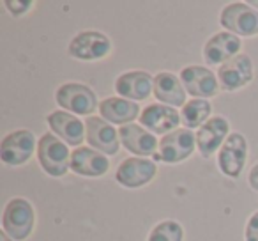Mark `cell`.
Instances as JSON below:
<instances>
[{
	"instance_id": "13",
	"label": "cell",
	"mask_w": 258,
	"mask_h": 241,
	"mask_svg": "<svg viewBox=\"0 0 258 241\" xmlns=\"http://www.w3.org/2000/svg\"><path fill=\"white\" fill-rule=\"evenodd\" d=\"M180 80L186 92L198 100H207L218 94L219 80L209 68L204 66H187L180 71Z\"/></svg>"
},
{
	"instance_id": "23",
	"label": "cell",
	"mask_w": 258,
	"mask_h": 241,
	"mask_svg": "<svg viewBox=\"0 0 258 241\" xmlns=\"http://www.w3.org/2000/svg\"><path fill=\"white\" fill-rule=\"evenodd\" d=\"M147 241H184V229L177 220H163L151 230Z\"/></svg>"
},
{
	"instance_id": "15",
	"label": "cell",
	"mask_w": 258,
	"mask_h": 241,
	"mask_svg": "<svg viewBox=\"0 0 258 241\" xmlns=\"http://www.w3.org/2000/svg\"><path fill=\"white\" fill-rule=\"evenodd\" d=\"M230 124L223 115H212L207 123L197 131V148L204 158H211L216 151L223 148L228 138Z\"/></svg>"
},
{
	"instance_id": "1",
	"label": "cell",
	"mask_w": 258,
	"mask_h": 241,
	"mask_svg": "<svg viewBox=\"0 0 258 241\" xmlns=\"http://www.w3.org/2000/svg\"><path fill=\"white\" fill-rule=\"evenodd\" d=\"M37 160L39 165L48 176L62 177L71 169V155L68 144L57 137L55 133L48 131L37 142Z\"/></svg>"
},
{
	"instance_id": "8",
	"label": "cell",
	"mask_w": 258,
	"mask_h": 241,
	"mask_svg": "<svg viewBox=\"0 0 258 241\" xmlns=\"http://www.w3.org/2000/svg\"><path fill=\"white\" fill-rule=\"evenodd\" d=\"M158 174V165L147 158L133 156L120 162L115 170V181L124 188H142L149 184Z\"/></svg>"
},
{
	"instance_id": "24",
	"label": "cell",
	"mask_w": 258,
	"mask_h": 241,
	"mask_svg": "<svg viewBox=\"0 0 258 241\" xmlns=\"http://www.w3.org/2000/svg\"><path fill=\"white\" fill-rule=\"evenodd\" d=\"M4 6L13 16H22L34 6L32 0H4Z\"/></svg>"
},
{
	"instance_id": "12",
	"label": "cell",
	"mask_w": 258,
	"mask_h": 241,
	"mask_svg": "<svg viewBox=\"0 0 258 241\" xmlns=\"http://www.w3.org/2000/svg\"><path fill=\"white\" fill-rule=\"evenodd\" d=\"M87 130V142L92 149L103 153V155L115 156L120 148V137L118 131L113 128V124L106 123L103 117H89L85 121Z\"/></svg>"
},
{
	"instance_id": "27",
	"label": "cell",
	"mask_w": 258,
	"mask_h": 241,
	"mask_svg": "<svg viewBox=\"0 0 258 241\" xmlns=\"http://www.w3.org/2000/svg\"><path fill=\"white\" fill-rule=\"evenodd\" d=\"M0 241H15V239H11V237H9L8 234L2 230V232H0Z\"/></svg>"
},
{
	"instance_id": "5",
	"label": "cell",
	"mask_w": 258,
	"mask_h": 241,
	"mask_svg": "<svg viewBox=\"0 0 258 241\" xmlns=\"http://www.w3.org/2000/svg\"><path fill=\"white\" fill-rule=\"evenodd\" d=\"M111 52V41L99 30H83L71 39L68 54L76 61L94 62L108 57Z\"/></svg>"
},
{
	"instance_id": "25",
	"label": "cell",
	"mask_w": 258,
	"mask_h": 241,
	"mask_svg": "<svg viewBox=\"0 0 258 241\" xmlns=\"http://www.w3.org/2000/svg\"><path fill=\"white\" fill-rule=\"evenodd\" d=\"M244 236H246V241H258V211L249 216Z\"/></svg>"
},
{
	"instance_id": "22",
	"label": "cell",
	"mask_w": 258,
	"mask_h": 241,
	"mask_svg": "<svg viewBox=\"0 0 258 241\" xmlns=\"http://www.w3.org/2000/svg\"><path fill=\"white\" fill-rule=\"evenodd\" d=\"M212 114V107L209 103V100H198L193 98L191 101H187L182 107L180 112V121L187 130H193V128H202Z\"/></svg>"
},
{
	"instance_id": "21",
	"label": "cell",
	"mask_w": 258,
	"mask_h": 241,
	"mask_svg": "<svg viewBox=\"0 0 258 241\" xmlns=\"http://www.w3.org/2000/svg\"><path fill=\"white\" fill-rule=\"evenodd\" d=\"M186 89L182 85L180 76L170 71H161L154 76V96L163 105L168 107H184L186 101Z\"/></svg>"
},
{
	"instance_id": "16",
	"label": "cell",
	"mask_w": 258,
	"mask_h": 241,
	"mask_svg": "<svg viewBox=\"0 0 258 241\" xmlns=\"http://www.w3.org/2000/svg\"><path fill=\"white\" fill-rule=\"evenodd\" d=\"M242 50V41L233 34L221 30L214 34L204 46V61L209 66H223L232 61Z\"/></svg>"
},
{
	"instance_id": "2",
	"label": "cell",
	"mask_w": 258,
	"mask_h": 241,
	"mask_svg": "<svg viewBox=\"0 0 258 241\" xmlns=\"http://www.w3.org/2000/svg\"><path fill=\"white\" fill-rule=\"evenodd\" d=\"M34 225H36V211L27 199L15 197L6 204L2 213V229L11 239H27L32 234Z\"/></svg>"
},
{
	"instance_id": "26",
	"label": "cell",
	"mask_w": 258,
	"mask_h": 241,
	"mask_svg": "<svg viewBox=\"0 0 258 241\" xmlns=\"http://www.w3.org/2000/svg\"><path fill=\"white\" fill-rule=\"evenodd\" d=\"M247 183L253 190L258 191V163L249 170V176H247Z\"/></svg>"
},
{
	"instance_id": "19",
	"label": "cell",
	"mask_w": 258,
	"mask_h": 241,
	"mask_svg": "<svg viewBox=\"0 0 258 241\" xmlns=\"http://www.w3.org/2000/svg\"><path fill=\"white\" fill-rule=\"evenodd\" d=\"M110 169L106 155L92 148H78L71 155V170L83 177H101Z\"/></svg>"
},
{
	"instance_id": "20",
	"label": "cell",
	"mask_w": 258,
	"mask_h": 241,
	"mask_svg": "<svg viewBox=\"0 0 258 241\" xmlns=\"http://www.w3.org/2000/svg\"><path fill=\"white\" fill-rule=\"evenodd\" d=\"M99 115L110 124H131L140 114V107L135 101H129L125 98L115 96L106 98L99 103Z\"/></svg>"
},
{
	"instance_id": "14",
	"label": "cell",
	"mask_w": 258,
	"mask_h": 241,
	"mask_svg": "<svg viewBox=\"0 0 258 241\" xmlns=\"http://www.w3.org/2000/svg\"><path fill=\"white\" fill-rule=\"evenodd\" d=\"M46 123L50 126L51 133L57 135L60 140H64L68 146L78 149L82 142L85 140V124L80 121L76 115L69 114L66 110H55L46 115Z\"/></svg>"
},
{
	"instance_id": "28",
	"label": "cell",
	"mask_w": 258,
	"mask_h": 241,
	"mask_svg": "<svg viewBox=\"0 0 258 241\" xmlns=\"http://www.w3.org/2000/svg\"><path fill=\"white\" fill-rule=\"evenodd\" d=\"M247 4H249V6H251V8L258 9V0H251V2H247Z\"/></svg>"
},
{
	"instance_id": "6",
	"label": "cell",
	"mask_w": 258,
	"mask_h": 241,
	"mask_svg": "<svg viewBox=\"0 0 258 241\" xmlns=\"http://www.w3.org/2000/svg\"><path fill=\"white\" fill-rule=\"evenodd\" d=\"M195 148H197V135L187 128H179L159 140V148L154 155V160L165 162L168 165L180 163L193 155Z\"/></svg>"
},
{
	"instance_id": "11",
	"label": "cell",
	"mask_w": 258,
	"mask_h": 241,
	"mask_svg": "<svg viewBox=\"0 0 258 241\" xmlns=\"http://www.w3.org/2000/svg\"><path fill=\"white\" fill-rule=\"evenodd\" d=\"M140 123L145 130H149L152 135H168L172 131L179 130L180 121V114L175 110L173 107L168 105H161V103H152L142 110L140 115Z\"/></svg>"
},
{
	"instance_id": "3",
	"label": "cell",
	"mask_w": 258,
	"mask_h": 241,
	"mask_svg": "<svg viewBox=\"0 0 258 241\" xmlns=\"http://www.w3.org/2000/svg\"><path fill=\"white\" fill-rule=\"evenodd\" d=\"M55 101L60 108L73 115H89L96 110H99L97 96L89 85L78 82H68L62 83L55 92Z\"/></svg>"
},
{
	"instance_id": "17",
	"label": "cell",
	"mask_w": 258,
	"mask_h": 241,
	"mask_svg": "<svg viewBox=\"0 0 258 241\" xmlns=\"http://www.w3.org/2000/svg\"><path fill=\"white\" fill-rule=\"evenodd\" d=\"M115 92L129 101H144L154 92V76L147 71H127L115 80Z\"/></svg>"
},
{
	"instance_id": "4",
	"label": "cell",
	"mask_w": 258,
	"mask_h": 241,
	"mask_svg": "<svg viewBox=\"0 0 258 241\" xmlns=\"http://www.w3.org/2000/svg\"><path fill=\"white\" fill-rule=\"evenodd\" d=\"M219 23L226 32L237 37L258 36V11L247 2H232L219 15Z\"/></svg>"
},
{
	"instance_id": "9",
	"label": "cell",
	"mask_w": 258,
	"mask_h": 241,
	"mask_svg": "<svg viewBox=\"0 0 258 241\" xmlns=\"http://www.w3.org/2000/svg\"><path fill=\"white\" fill-rule=\"evenodd\" d=\"M247 160V142L242 133H230L218 153V165L225 176L237 179Z\"/></svg>"
},
{
	"instance_id": "10",
	"label": "cell",
	"mask_w": 258,
	"mask_h": 241,
	"mask_svg": "<svg viewBox=\"0 0 258 241\" xmlns=\"http://www.w3.org/2000/svg\"><path fill=\"white\" fill-rule=\"evenodd\" d=\"M253 61L249 55L239 54L232 61L225 62L218 69L219 87L226 92H235L239 89H244L247 83L253 80Z\"/></svg>"
},
{
	"instance_id": "7",
	"label": "cell",
	"mask_w": 258,
	"mask_h": 241,
	"mask_svg": "<svg viewBox=\"0 0 258 241\" xmlns=\"http://www.w3.org/2000/svg\"><path fill=\"white\" fill-rule=\"evenodd\" d=\"M36 148V137L29 130H15L2 138L0 158L6 165L18 167L32 158Z\"/></svg>"
},
{
	"instance_id": "18",
	"label": "cell",
	"mask_w": 258,
	"mask_h": 241,
	"mask_svg": "<svg viewBox=\"0 0 258 241\" xmlns=\"http://www.w3.org/2000/svg\"><path fill=\"white\" fill-rule=\"evenodd\" d=\"M118 137H120L122 146L127 151L140 156V158H149V156H154L158 153L159 142L144 126H138V124L133 123L120 126L118 128Z\"/></svg>"
}]
</instances>
